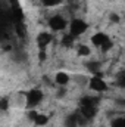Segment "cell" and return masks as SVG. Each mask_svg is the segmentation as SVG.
Listing matches in <instances>:
<instances>
[{"instance_id":"obj_1","label":"cell","mask_w":125,"mask_h":127,"mask_svg":"<svg viewBox=\"0 0 125 127\" xmlns=\"http://www.w3.org/2000/svg\"><path fill=\"white\" fill-rule=\"evenodd\" d=\"M43 90L41 89H30L27 93H25V103H27V108L28 109H35L41 102H43Z\"/></svg>"},{"instance_id":"obj_2","label":"cell","mask_w":125,"mask_h":127,"mask_svg":"<svg viewBox=\"0 0 125 127\" xmlns=\"http://www.w3.org/2000/svg\"><path fill=\"white\" fill-rule=\"evenodd\" d=\"M88 87L94 90V92H97V93H103V92H106L107 89H109V86H107V83L103 80V77H102V72H97V74H93L91 77H90V80H88Z\"/></svg>"},{"instance_id":"obj_3","label":"cell","mask_w":125,"mask_h":127,"mask_svg":"<svg viewBox=\"0 0 125 127\" xmlns=\"http://www.w3.org/2000/svg\"><path fill=\"white\" fill-rule=\"evenodd\" d=\"M87 30H88V24H87L84 19H81V18H75V19H72L71 24H69V34H72L74 37L83 35Z\"/></svg>"},{"instance_id":"obj_4","label":"cell","mask_w":125,"mask_h":127,"mask_svg":"<svg viewBox=\"0 0 125 127\" xmlns=\"http://www.w3.org/2000/svg\"><path fill=\"white\" fill-rule=\"evenodd\" d=\"M66 27H68V22H66V19L63 16H61V15H55V16H52L49 19V28L53 32L63 31Z\"/></svg>"},{"instance_id":"obj_5","label":"cell","mask_w":125,"mask_h":127,"mask_svg":"<svg viewBox=\"0 0 125 127\" xmlns=\"http://www.w3.org/2000/svg\"><path fill=\"white\" fill-rule=\"evenodd\" d=\"M52 41H53V34H52V32H47V31H41L37 35V38H35V43H37V46H38V50L47 49V46H49Z\"/></svg>"},{"instance_id":"obj_6","label":"cell","mask_w":125,"mask_h":127,"mask_svg":"<svg viewBox=\"0 0 125 127\" xmlns=\"http://www.w3.org/2000/svg\"><path fill=\"white\" fill-rule=\"evenodd\" d=\"M107 38H109L107 34H104V32H102V31H97L91 35V44H93L94 47H99V49H100L102 44H103Z\"/></svg>"},{"instance_id":"obj_7","label":"cell","mask_w":125,"mask_h":127,"mask_svg":"<svg viewBox=\"0 0 125 127\" xmlns=\"http://www.w3.org/2000/svg\"><path fill=\"white\" fill-rule=\"evenodd\" d=\"M69 80H71V77H69V74H66L65 71H59V72L55 74V83H56L58 86H66V84L69 83Z\"/></svg>"},{"instance_id":"obj_8","label":"cell","mask_w":125,"mask_h":127,"mask_svg":"<svg viewBox=\"0 0 125 127\" xmlns=\"http://www.w3.org/2000/svg\"><path fill=\"white\" fill-rule=\"evenodd\" d=\"M80 112L88 118V120H93L94 117L97 115V106H80Z\"/></svg>"},{"instance_id":"obj_9","label":"cell","mask_w":125,"mask_h":127,"mask_svg":"<svg viewBox=\"0 0 125 127\" xmlns=\"http://www.w3.org/2000/svg\"><path fill=\"white\" fill-rule=\"evenodd\" d=\"M99 103V97L94 96H84L80 99V106H97Z\"/></svg>"},{"instance_id":"obj_10","label":"cell","mask_w":125,"mask_h":127,"mask_svg":"<svg viewBox=\"0 0 125 127\" xmlns=\"http://www.w3.org/2000/svg\"><path fill=\"white\" fill-rule=\"evenodd\" d=\"M35 126H38V127H43V126H46L47 123H49V115H46V114H41V112H38L37 114V117L34 118V121H32Z\"/></svg>"},{"instance_id":"obj_11","label":"cell","mask_w":125,"mask_h":127,"mask_svg":"<svg viewBox=\"0 0 125 127\" xmlns=\"http://www.w3.org/2000/svg\"><path fill=\"white\" fill-rule=\"evenodd\" d=\"M74 41H75V37L72 35V34H65L62 37V40H61V43H62L63 47H66V49H71L72 46H74Z\"/></svg>"},{"instance_id":"obj_12","label":"cell","mask_w":125,"mask_h":127,"mask_svg":"<svg viewBox=\"0 0 125 127\" xmlns=\"http://www.w3.org/2000/svg\"><path fill=\"white\" fill-rule=\"evenodd\" d=\"M63 126L65 127H80L78 126V121H77V115H75V114L66 115V118H65V121H63Z\"/></svg>"},{"instance_id":"obj_13","label":"cell","mask_w":125,"mask_h":127,"mask_svg":"<svg viewBox=\"0 0 125 127\" xmlns=\"http://www.w3.org/2000/svg\"><path fill=\"white\" fill-rule=\"evenodd\" d=\"M77 55L81 56V58H87V56L91 55V49H90L88 46H85V44H81V46H78V49H77Z\"/></svg>"},{"instance_id":"obj_14","label":"cell","mask_w":125,"mask_h":127,"mask_svg":"<svg viewBox=\"0 0 125 127\" xmlns=\"http://www.w3.org/2000/svg\"><path fill=\"white\" fill-rule=\"evenodd\" d=\"M85 68L91 72V74H97L100 72V62H96V61H90V62L85 64Z\"/></svg>"},{"instance_id":"obj_15","label":"cell","mask_w":125,"mask_h":127,"mask_svg":"<svg viewBox=\"0 0 125 127\" xmlns=\"http://www.w3.org/2000/svg\"><path fill=\"white\" fill-rule=\"evenodd\" d=\"M75 115H77V121H78V126H80V127H85L88 123H90V120H88V118H85V117L80 112V109L75 112Z\"/></svg>"},{"instance_id":"obj_16","label":"cell","mask_w":125,"mask_h":127,"mask_svg":"<svg viewBox=\"0 0 125 127\" xmlns=\"http://www.w3.org/2000/svg\"><path fill=\"white\" fill-rule=\"evenodd\" d=\"M63 0H41V4L46 6V7H55V6H59Z\"/></svg>"},{"instance_id":"obj_17","label":"cell","mask_w":125,"mask_h":127,"mask_svg":"<svg viewBox=\"0 0 125 127\" xmlns=\"http://www.w3.org/2000/svg\"><path fill=\"white\" fill-rule=\"evenodd\" d=\"M112 47H113V41H112V40H110V37H109V38H107V40H106V41L102 44L100 50H102V52H109Z\"/></svg>"},{"instance_id":"obj_18","label":"cell","mask_w":125,"mask_h":127,"mask_svg":"<svg viewBox=\"0 0 125 127\" xmlns=\"http://www.w3.org/2000/svg\"><path fill=\"white\" fill-rule=\"evenodd\" d=\"M110 127H124V117L113 118V120L110 121Z\"/></svg>"},{"instance_id":"obj_19","label":"cell","mask_w":125,"mask_h":127,"mask_svg":"<svg viewBox=\"0 0 125 127\" xmlns=\"http://www.w3.org/2000/svg\"><path fill=\"white\" fill-rule=\"evenodd\" d=\"M7 105H9V99L7 97H1L0 99V109L1 111H7Z\"/></svg>"},{"instance_id":"obj_20","label":"cell","mask_w":125,"mask_h":127,"mask_svg":"<svg viewBox=\"0 0 125 127\" xmlns=\"http://www.w3.org/2000/svg\"><path fill=\"white\" fill-rule=\"evenodd\" d=\"M116 83H118V86H119L121 89H125V74H121V75L118 77Z\"/></svg>"},{"instance_id":"obj_21","label":"cell","mask_w":125,"mask_h":127,"mask_svg":"<svg viewBox=\"0 0 125 127\" xmlns=\"http://www.w3.org/2000/svg\"><path fill=\"white\" fill-rule=\"evenodd\" d=\"M47 49H44V50H38V59H40V62H44L46 59H47V52H46Z\"/></svg>"},{"instance_id":"obj_22","label":"cell","mask_w":125,"mask_h":127,"mask_svg":"<svg viewBox=\"0 0 125 127\" xmlns=\"http://www.w3.org/2000/svg\"><path fill=\"white\" fill-rule=\"evenodd\" d=\"M109 19H110V22H115V24H118V22L121 21V18H119L118 13H110V15H109Z\"/></svg>"},{"instance_id":"obj_23","label":"cell","mask_w":125,"mask_h":127,"mask_svg":"<svg viewBox=\"0 0 125 127\" xmlns=\"http://www.w3.org/2000/svg\"><path fill=\"white\" fill-rule=\"evenodd\" d=\"M65 93H66V89H65V86H61V87H59V90H58V93H56V96H58L59 99H62L63 96H65Z\"/></svg>"},{"instance_id":"obj_24","label":"cell","mask_w":125,"mask_h":127,"mask_svg":"<svg viewBox=\"0 0 125 127\" xmlns=\"http://www.w3.org/2000/svg\"><path fill=\"white\" fill-rule=\"evenodd\" d=\"M37 114H38V112H37V111H34V109H31V111H30V112H28V118H30V120H31V121H34V118H35V117H37Z\"/></svg>"},{"instance_id":"obj_25","label":"cell","mask_w":125,"mask_h":127,"mask_svg":"<svg viewBox=\"0 0 125 127\" xmlns=\"http://www.w3.org/2000/svg\"><path fill=\"white\" fill-rule=\"evenodd\" d=\"M115 102H116V105H121V106H125V99H116Z\"/></svg>"},{"instance_id":"obj_26","label":"cell","mask_w":125,"mask_h":127,"mask_svg":"<svg viewBox=\"0 0 125 127\" xmlns=\"http://www.w3.org/2000/svg\"><path fill=\"white\" fill-rule=\"evenodd\" d=\"M124 127H125V117H124Z\"/></svg>"},{"instance_id":"obj_27","label":"cell","mask_w":125,"mask_h":127,"mask_svg":"<svg viewBox=\"0 0 125 127\" xmlns=\"http://www.w3.org/2000/svg\"><path fill=\"white\" fill-rule=\"evenodd\" d=\"M100 127H106V126H100Z\"/></svg>"}]
</instances>
